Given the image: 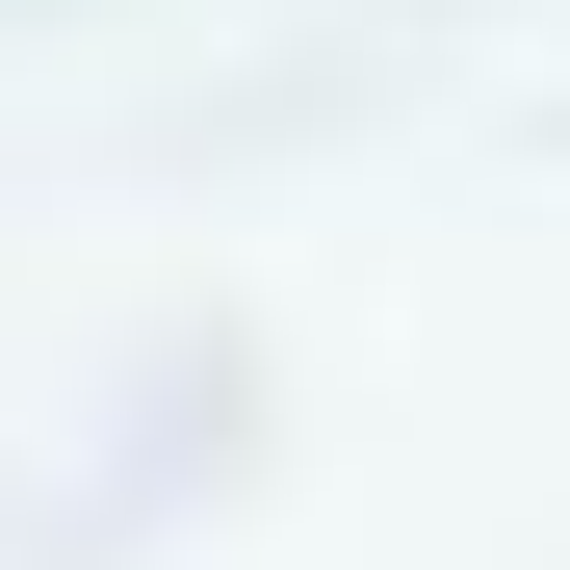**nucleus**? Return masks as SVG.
<instances>
[]
</instances>
